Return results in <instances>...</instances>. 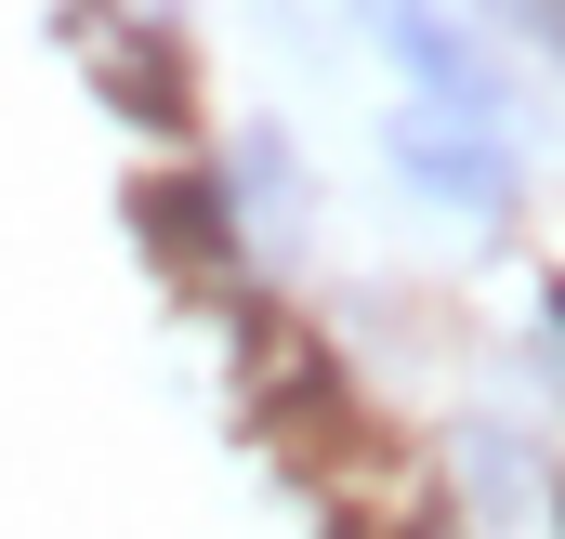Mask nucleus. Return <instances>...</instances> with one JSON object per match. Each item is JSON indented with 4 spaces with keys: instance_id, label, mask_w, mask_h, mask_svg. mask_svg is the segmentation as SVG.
<instances>
[{
    "instance_id": "obj_2",
    "label": "nucleus",
    "mask_w": 565,
    "mask_h": 539,
    "mask_svg": "<svg viewBox=\"0 0 565 539\" xmlns=\"http://www.w3.org/2000/svg\"><path fill=\"white\" fill-rule=\"evenodd\" d=\"M382 53H395V66H408V80L434 93V119H447V106H460V119H500V80H487V53H473L460 27H422V13H382Z\"/></svg>"
},
{
    "instance_id": "obj_1",
    "label": "nucleus",
    "mask_w": 565,
    "mask_h": 539,
    "mask_svg": "<svg viewBox=\"0 0 565 539\" xmlns=\"http://www.w3.org/2000/svg\"><path fill=\"white\" fill-rule=\"evenodd\" d=\"M395 171L422 198H447V211H513V145H500V119H434V106H408L395 119Z\"/></svg>"
},
{
    "instance_id": "obj_3",
    "label": "nucleus",
    "mask_w": 565,
    "mask_h": 539,
    "mask_svg": "<svg viewBox=\"0 0 565 539\" xmlns=\"http://www.w3.org/2000/svg\"><path fill=\"white\" fill-rule=\"evenodd\" d=\"M145 237H158V264H237V224H224L211 184H158L145 198Z\"/></svg>"
},
{
    "instance_id": "obj_4",
    "label": "nucleus",
    "mask_w": 565,
    "mask_h": 539,
    "mask_svg": "<svg viewBox=\"0 0 565 539\" xmlns=\"http://www.w3.org/2000/svg\"><path fill=\"white\" fill-rule=\"evenodd\" d=\"M553 329H565V289H553Z\"/></svg>"
}]
</instances>
